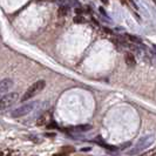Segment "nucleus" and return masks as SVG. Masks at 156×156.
Masks as SVG:
<instances>
[{
	"mask_svg": "<svg viewBox=\"0 0 156 156\" xmlns=\"http://www.w3.org/2000/svg\"><path fill=\"white\" fill-rule=\"evenodd\" d=\"M46 86V81L45 80H39L37 82H34L33 85L27 88V90L24 93V95L21 96V101H28L32 98H34L35 95H38Z\"/></svg>",
	"mask_w": 156,
	"mask_h": 156,
	"instance_id": "f257e3e1",
	"label": "nucleus"
},
{
	"mask_svg": "<svg viewBox=\"0 0 156 156\" xmlns=\"http://www.w3.org/2000/svg\"><path fill=\"white\" fill-rule=\"evenodd\" d=\"M155 141V136L154 135H146V136H143L141 137L139 142L136 143V146H135V148L130 152V155H136V154H140L142 150H144V149H147V148H149L153 143Z\"/></svg>",
	"mask_w": 156,
	"mask_h": 156,
	"instance_id": "f03ea898",
	"label": "nucleus"
},
{
	"mask_svg": "<svg viewBox=\"0 0 156 156\" xmlns=\"http://www.w3.org/2000/svg\"><path fill=\"white\" fill-rule=\"evenodd\" d=\"M35 106H37V102H35V101H31L29 103H26V104H24V106H21V107L15 108L14 110H12V112H11V116H12V117H15V119L21 117V116H25V115L31 113L32 110H34Z\"/></svg>",
	"mask_w": 156,
	"mask_h": 156,
	"instance_id": "7ed1b4c3",
	"label": "nucleus"
},
{
	"mask_svg": "<svg viewBox=\"0 0 156 156\" xmlns=\"http://www.w3.org/2000/svg\"><path fill=\"white\" fill-rule=\"evenodd\" d=\"M19 99V94L18 93H8V94H5L0 98V110H4V109H7L10 107H12L15 102Z\"/></svg>",
	"mask_w": 156,
	"mask_h": 156,
	"instance_id": "20e7f679",
	"label": "nucleus"
},
{
	"mask_svg": "<svg viewBox=\"0 0 156 156\" xmlns=\"http://www.w3.org/2000/svg\"><path fill=\"white\" fill-rule=\"evenodd\" d=\"M13 87V80L12 79H4L0 81V98L8 92L11 88Z\"/></svg>",
	"mask_w": 156,
	"mask_h": 156,
	"instance_id": "39448f33",
	"label": "nucleus"
},
{
	"mask_svg": "<svg viewBox=\"0 0 156 156\" xmlns=\"http://www.w3.org/2000/svg\"><path fill=\"white\" fill-rule=\"evenodd\" d=\"M51 119H52V114L51 112H46L43 115H40V117L38 119L37 121V125L38 126H45V125H48L51 122Z\"/></svg>",
	"mask_w": 156,
	"mask_h": 156,
	"instance_id": "423d86ee",
	"label": "nucleus"
},
{
	"mask_svg": "<svg viewBox=\"0 0 156 156\" xmlns=\"http://www.w3.org/2000/svg\"><path fill=\"white\" fill-rule=\"evenodd\" d=\"M125 60H126V63H127L129 67H134V66L136 65L135 57H134V54H131V53H127L126 57H125Z\"/></svg>",
	"mask_w": 156,
	"mask_h": 156,
	"instance_id": "0eeeda50",
	"label": "nucleus"
},
{
	"mask_svg": "<svg viewBox=\"0 0 156 156\" xmlns=\"http://www.w3.org/2000/svg\"><path fill=\"white\" fill-rule=\"evenodd\" d=\"M68 11H69L68 5H61V6L59 7V10H57V16H60V18L66 16L67 13H68Z\"/></svg>",
	"mask_w": 156,
	"mask_h": 156,
	"instance_id": "6e6552de",
	"label": "nucleus"
},
{
	"mask_svg": "<svg viewBox=\"0 0 156 156\" xmlns=\"http://www.w3.org/2000/svg\"><path fill=\"white\" fill-rule=\"evenodd\" d=\"M92 128L90 125H82V126H76V127L73 128L74 131H78V133H82V131H87Z\"/></svg>",
	"mask_w": 156,
	"mask_h": 156,
	"instance_id": "1a4fd4ad",
	"label": "nucleus"
},
{
	"mask_svg": "<svg viewBox=\"0 0 156 156\" xmlns=\"http://www.w3.org/2000/svg\"><path fill=\"white\" fill-rule=\"evenodd\" d=\"M73 152H74V148L68 146V147H62V149H61V152L59 154L60 155H67V154H71Z\"/></svg>",
	"mask_w": 156,
	"mask_h": 156,
	"instance_id": "9d476101",
	"label": "nucleus"
},
{
	"mask_svg": "<svg viewBox=\"0 0 156 156\" xmlns=\"http://www.w3.org/2000/svg\"><path fill=\"white\" fill-rule=\"evenodd\" d=\"M74 22H76V24H84L86 20H85V18L82 16V14H76L75 16H74Z\"/></svg>",
	"mask_w": 156,
	"mask_h": 156,
	"instance_id": "9b49d317",
	"label": "nucleus"
},
{
	"mask_svg": "<svg viewBox=\"0 0 156 156\" xmlns=\"http://www.w3.org/2000/svg\"><path fill=\"white\" fill-rule=\"evenodd\" d=\"M128 38H129L131 41H134L135 43H142L141 40H140L139 38H136V37H134V35H130V34H128Z\"/></svg>",
	"mask_w": 156,
	"mask_h": 156,
	"instance_id": "f8f14e48",
	"label": "nucleus"
},
{
	"mask_svg": "<svg viewBox=\"0 0 156 156\" xmlns=\"http://www.w3.org/2000/svg\"><path fill=\"white\" fill-rule=\"evenodd\" d=\"M144 155H146V156L156 155V149H154V150H150V152H147V153H144Z\"/></svg>",
	"mask_w": 156,
	"mask_h": 156,
	"instance_id": "ddd939ff",
	"label": "nucleus"
},
{
	"mask_svg": "<svg viewBox=\"0 0 156 156\" xmlns=\"http://www.w3.org/2000/svg\"><path fill=\"white\" fill-rule=\"evenodd\" d=\"M101 1H102V2H103V4H104V5H108V2H109V1H108V0H101Z\"/></svg>",
	"mask_w": 156,
	"mask_h": 156,
	"instance_id": "4468645a",
	"label": "nucleus"
},
{
	"mask_svg": "<svg viewBox=\"0 0 156 156\" xmlns=\"http://www.w3.org/2000/svg\"><path fill=\"white\" fill-rule=\"evenodd\" d=\"M41 1H54V0H41Z\"/></svg>",
	"mask_w": 156,
	"mask_h": 156,
	"instance_id": "2eb2a0df",
	"label": "nucleus"
},
{
	"mask_svg": "<svg viewBox=\"0 0 156 156\" xmlns=\"http://www.w3.org/2000/svg\"><path fill=\"white\" fill-rule=\"evenodd\" d=\"M154 48H155V49H156V46H154Z\"/></svg>",
	"mask_w": 156,
	"mask_h": 156,
	"instance_id": "dca6fc26",
	"label": "nucleus"
}]
</instances>
